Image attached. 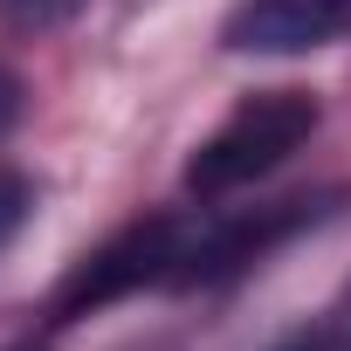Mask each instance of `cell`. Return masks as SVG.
Instances as JSON below:
<instances>
[{
  "label": "cell",
  "instance_id": "1",
  "mask_svg": "<svg viewBox=\"0 0 351 351\" xmlns=\"http://www.w3.org/2000/svg\"><path fill=\"white\" fill-rule=\"evenodd\" d=\"M324 214V200H276V207H248V214H152L138 228H124L117 241H104L56 296V324H76L117 296L138 289H200V282H228L248 262H262L269 248H282L289 234H303Z\"/></svg>",
  "mask_w": 351,
  "mask_h": 351
},
{
  "label": "cell",
  "instance_id": "2",
  "mask_svg": "<svg viewBox=\"0 0 351 351\" xmlns=\"http://www.w3.org/2000/svg\"><path fill=\"white\" fill-rule=\"evenodd\" d=\"M317 131V97L310 90H255L228 110V124L214 138H200V152L186 158V193L200 207L269 180V172Z\"/></svg>",
  "mask_w": 351,
  "mask_h": 351
},
{
  "label": "cell",
  "instance_id": "3",
  "mask_svg": "<svg viewBox=\"0 0 351 351\" xmlns=\"http://www.w3.org/2000/svg\"><path fill=\"white\" fill-rule=\"evenodd\" d=\"M351 35V0H241L221 21V49L234 56H310Z\"/></svg>",
  "mask_w": 351,
  "mask_h": 351
},
{
  "label": "cell",
  "instance_id": "4",
  "mask_svg": "<svg viewBox=\"0 0 351 351\" xmlns=\"http://www.w3.org/2000/svg\"><path fill=\"white\" fill-rule=\"evenodd\" d=\"M28 214H35V186L21 180V172L0 165V248H8V241L28 228Z\"/></svg>",
  "mask_w": 351,
  "mask_h": 351
},
{
  "label": "cell",
  "instance_id": "5",
  "mask_svg": "<svg viewBox=\"0 0 351 351\" xmlns=\"http://www.w3.org/2000/svg\"><path fill=\"white\" fill-rule=\"evenodd\" d=\"M83 8V0H8V14L21 21V28H56V21H69Z\"/></svg>",
  "mask_w": 351,
  "mask_h": 351
},
{
  "label": "cell",
  "instance_id": "6",
  "mask_svg": "<svg viewBox=\"0 0 351 351\" xmlns=\"http://www.w3.org/2000/svg\"><path fill=\"white\" fill-rule=\"evenodd\" d=\"M282 351H351L344 337H303V344H282Z\"/></svg>",
  "mask_w": 351,
  "mask_h": 351
}]
</instances>
